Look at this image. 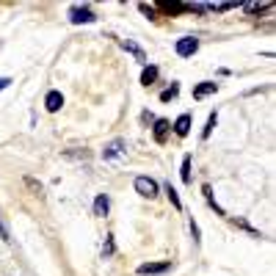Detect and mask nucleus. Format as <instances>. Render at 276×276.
<instances>
[{"instance_id": "obj_14", "label": "nucleus", "mask_w": 276, "mask_h": 276, "mask_svg": "<svg viewBox=\"0 0 276 276\" xmlns=\"http://www.w3.org/2000/svg\"><path fill=\"white\" fill-rule=\"evenodd\" d=\"M268 8H271V3H248L246 11L248 14H260V11H268Z\"/></svg>"}, {"instance_id": "obj_20", "label": "nucleus", "mask_w": 276, "mask_h": 276, "mask_svg": "<svg viewBox=\"0 0 276 276\" xmlns=\"http://www.w3.org/2000/svg\"><path fill=\"white\" fill-rule=\"evenodd\" d=\"M113 251H116V246H113V238H108V241H105V246H103V254L110 257Z\"/></svg>"}, {"instance_id": "obj_10", "label": "nucleus", "mask_w": 276, "mask_h": 276, "mask_svg": "<svg viewBox=\"0 0 276 276\" xmlns=\"http://www.w3.org/2000/svg\"><path fill=\"white\" fill-rule=\"evenodd\" d=\"M122 47H124V50H127V53H133V55H136V61L146 64V55H144V50L138 47L136 41H130V39H124V41H122Z\"/></svg>"}, {"instance_id": "obj_15", "label": "nucleus", "mask_w": 276, "mask_h": 276, "mask_svg": "<svg viewBox=\"0 0 276 276\" xmlns=\"http://www.w3.org/2000/svg\"><path fill=\"white\" fill-rule=\"evenodd\" d=\"M166 193H169V199H172V205L177 207V210H182V202H179V193L174 191L172 185H166Z\"/></svg>"}, {"instance_id": "obj_1", "label": "nucleus", "mask_w": 276, "mask_h": 276, "mask_svg": "<svg viewBox=\"0 0 276 276\" xmlns=\"http://www.w3.org/2000/svg\"><path fill=\"white\" fill-rule=\"evenodd\" d=\"M136 191L146 199H152V196H158V182L152 177H136Z\"/></svg>"}, {"instance_id": "obj_22", "label": "nucleus", "mask_w": 276, "mask_h": 276, "mask_svg": "<svg viewBox=\"0 0 276 276\" xmlns=\"http://www.w3.org/2000/svg\"><path fill=\"white\" fill-rule=\"evenodd\" d=\"M138 8H141V11H144V14H149V20H155V8H152V6H146V3H141V6H138Z\"/></svg>"}, {"instance_id": "obj_7", "label": "nucleus", "mask_w": 276, "mask_h": 276, "mask_svg": "<svg viewBox=\"0 0 276 276\" xmlns=\"http://www.w3.org/2000/svg\"><path fill=\"white\" fill-rule=\"evenodd\" d=\"M215 89H218V83H213V80H205V83H199V86L193 89V100H205V97L215 94Z\"/></svg>"}, {"instance_id": "obj_18", "label": "nucleus", "mask_w": 276, "mask_h": 276, "mask_svg": "<svg viewBox=\"0 0 276 276\" xmlns=\"http://www.w3.org/2000/svg\"><path fill=\"white\" fill-rule=\"evenodd\" d=\"M177 94H179V86H172V89H166L163 94H160V100H163V103H169V100H174Z\"/></svg>"}, {"instance_id": "obj_4", "label": "nucleus", "mask_w": 276, "mask_h": 276, "mask_svg": "<svg viewBox=\"0 0 276 276\" xmlns=\"http://www.w3.org/2000/svg\"><path fill=\"white\" fill-rule=\"evenodd\" d=\"M196 50H199V39H193V36H185V39L177 41V55H182V58L193 55Z\"/></svg>"}, {"instance_id": "obj_16", "label": "nucleus", "mask_w": 276, "mask_h": 276, "mask_svg": "<svg viewBox=\"0 0 276 276\" xmlns=\"http://www.w3.org/2000/svg\"><path fill=\"white\" fill-rule=\"evenodd\" d=\"M182 182H191V155H185L182 160Z\"/></svg>"}, {"instance_id": "obj_17", "label": "nucleus", "mask_w": 276, "mask_h": 276, "mask_svg": "<svg viewBox=\"0 0 276 276\" xmlns=\"http://www.w3.org/2000/svg\"><path fill=\"white\" fill-rule=\"evenodd\" d=\"M232 224H235V227H241V229H246V232H248V235H254V238H260V232H257V229H251L243 218H232Z\"/></svg>"}, {"instance_id": "obj_8", "label": "nucleus", "mask_w": 276, "mask_h": 276, "mask_svg": "<svg viewBox=\"0 0 276 276\" xmlns=\"http://www.w3.org/2000/svg\"><path fill=\"white\" fill-rule=\"evenodd\" d=\"M108 210H110V199L105 196V193H100V196L94 199V215L105 218V215H108Z\"/></svg>"}, {"instance_id": "obj_21", "label": "nucleus", "mask_w": 276, "mask_h": 276, "mask_svg": "<svg viewBox=\"0 0 276 276\" xmlns=\"http://www.w3.org/2000/svg\"><path fill=\"white\" fill-rule=\"evenodd\" d=\"M0 238L3 241H11V235H8V227H6V221L0 218Z\"/></svg>"}, {"instance_id": "obj_6", "label": "nucleus", "mask_w": 276, "mask_h": 276, "mask_svg": "<svg viewBox=\"0 0 276 276\" xmlns=\"http://www.w3.org/2000/svg\"><path fill=\"white\" fill-rule=\"evenodd\" d=\"M169 130H172V124L166 122V119H155V130H152V136H155V141H158V144H166Z\"/></svg>"}, {"instance_id": "obj_24", "label": "nucleus", "mask_w": 276, "mask_h": 276, "mask_svg": "<svg viewBox=\"0 0 276 276\" xmlns=\"http://www.w3.org/2000/svg\"><path fill=\"white\" fill-rule=\"evenodd\" d=\"M8 83H11V80H8V77H0V91H3V89H6V86H8Z\"/></svg>"}, {"instance_id": "obj_13", "label": "nucleus", "mask_w": 276, "mask_h": 276, "mask_svg": "<svg viewBox=\"0 0 276 276\" xmlns=\"http://www.w3.org/2000/svg\"><path fill=\"white\" fill-rule=\"evenodd\" d=\"M215 122H218V113H210V119H207V127L202 130V138H210V133H213V127H215Z\"/></svg>"}, {"instance_id": "obj_2", "label": "nucleus", "mask_w": 276, "mask_h": 276, "mask_svg": "<svg viewBox=\"0 0 276 276\" xmlns=\"http://www.w3.org/2000/svg\"><path fill=\"white\" fill-rule=\"evenodd\" d=\"M69 20L75 22V25H80V22H94L97 17L89 6H72L69 8Z\"/></svg>"}, {"instance_id": "obj_23", "label": "nucleus", "mask_w": 276, "mask_h": 276, "mask_svg": "<svg viewBox=\"0 0 276 276\" xmlns=\"http://www.w3.org/2000/svg\"><path fill=\"white\" fill-rule=\"evenodd\" d=\"M191 235H193V241L199 243V227H196V224H193V221H191Z\"/></svg>"}, {"instance_id": "obj_11", "label": "nucleus", "mask_w": 276, "mask_h": 276, "mask_svg": "<svg viewBox=\"0 0 276 276\" xmlns=\"http://www.w3.org/2000/svg\"><path fill=\"white\" fill-rule=\"evenodd\" d=\"M188 130H191V116L182 113V116L174 122V133H177V136H188Z\"/></svg>"}, {"instance_id": "obj_9", "label": "nucleus", "mask_w": 276, "mask_h": 276, "mask_svg": "<svg viewBox=\"0 0 276 276\" xmlns=\"http://www.w3.org/2000/svg\"><path fill=\"white\" fill-rule=\"evenodd\" d=\"M44 105H47V110H50V113H55V110H61V105H64L61 91H50V94H47V100H44Z\"/></svg>"}, {"instance_id": "obj_12", "label": "nucleus", "mask_w": 276, "mask_h": 276, "mask_svg": "<svg viewBox=\"0 0 276 276\" xmlns=\"http://www.w3.org/2000/svg\"><path fill=\"white\" fill-rule=\"evenodd\" d=\"M155 80H158V67H144V72H141V83H144V86H152Z\"/></svg>"}, {"instance_id": "obj_19", "label": "nucleus", "mask_w": 276, "mask_h": 276, "mask_svg": "<svg viewBox=\"0 0 276 276\" xmlns=\"http://www.w3.org/2000/svg\"><path fill=\"white\" fill-rule=\"evenodd\" d=\"M25 185H28V188H31V191H34V193H36V196H39V193H41V182H36V179H34V177H25Z\"/></svg>"}, {"instance_id": "obj_3", "label": "nucleus", "mask_w": 276, "mask_h": 276, "mask_svg": "<svg viewBox=\"0 0 276 276\" xmlns=\"http://www.w3.org/2000/svg\"><path fill=\"white\" fill-rule=\"evenodd\" d=\"M172 268V262H144V265H138V274L141 276H158V274H166V271Z\"/></svg>"}, {"instance_id": "obj_5", "label": "nucleus", "mask_w": 276, "mask_h": 276, "mask_svg": "<svg viewBox=\"0 0 276 276\" xmlns=\"http://www.w3.org/2000/svg\"><path fill=\"white\" fill-rule=\"evenodd\" d=\"M124 146H127V144H124L122 138H116V141H110V144L103 149V158H105V160H113V158H119V155H124Z\"/></svg>"}]
</instances>
